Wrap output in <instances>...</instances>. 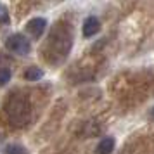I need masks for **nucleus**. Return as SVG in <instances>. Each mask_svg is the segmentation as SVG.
<instances>
[{
	"mask_svg": "<svg viewBox=\"0 0 154 154\" xmlns=\"http://www.w3.org/2000/svg\"><path fill=\"white\" fill-rule=\"evenodd\" d=\"M9 21V14H7V9L0 4V23H7Z\"/></svg>",
	"mask_w": 154,
	"mask_h": 154,
	"instance_id": "9",
	"label": "nucleus"
},
{
	"mask_svg": "<svg viewBox=\"0 0 154 154\" xmlns=\"http://www.w3.org/2000/svg\"><path fill=\"white\" fill-rule=\"evenodd\" d=\"M112 149H114V139L112 137H104V139L99 142L95 152L97 154H111Z\"/></svg>",
	"mask_w": 154,
	"mask_h": 154,
	"instance_id": "5",
	"label": "nucleus"
},
{
	"mask_svg": "<svg viewBox=\"0 0 154 154\" xmlns=\"http://www.w3.org/2000/svg\"><path fill=\"white\" fill-rule=\"evenodd\" d=\"M9 80H11V69H7V68H0V85L9 83Z\"/></svg>",
	"mask_w": 154,
	"mask_h": 154,
	"instance_id": "8",
	"label": "nucleus"
},
{
	"mask_svg": "<svg viewBox=\"0 0 154 154\" xmlns=\"http://www.w3.org/2000/svg\"><path fill=\"white\" fill-rule=\"evenodd\" d=\"M5 47H7L11 52H14V54H19V56H26L31 49V45H29L28 38L21 33H16V35H11L7 38V42H5Z\"/></svg>",
	"mask_w": 154,
	"mask_h": 154,
	"instance_id": "2",
	"label": "nucleus"
},
{
	"mask_svg": "<svg viewBox=\"0 0 154 154\" xmlns=\"http://www.w3.org/2000/svg\"><path fill=\"white\" fill-rule=\"evenodd\" d=\"M5 112H7L9 121H11L14 126L28 125L29 118H31V107H29V102L24 97H19V95L9 97L7 104H5Z\"/></svg>",
	"mask_w": 154,
	"mask_h": 154,
	"instance_id": "1",
	"label": "nucleus"
},
{
	"mask_svg": "<svg viewBox=\"0 0 154 154\" xmlns=\"http://www.w3.org/2000/svg\"><path fill=\"white\" fill-rule=\"evenodd\" d=\"M45 28H47V21H45L43 17H33V19H29L28 24H26V31H28L33 38H40V36L43 35Z\"/></svg>",
	"mask_w": 154,
	"mask_h": 154,
	"instance_id": "3",
	"label": "nucleus"
},
{
	"mask_svg": "<svg viewBox=\"0 0 154 154\" xmlns=\"http://www.w3.org/2000/svg\"><path fill=\"white\" fill-rule=\"evenodd\" d=\"M42 76H43V71L40 69V68H36V66L26 69V73H24V78L29 80V82H36V80H40Z\"/></svg>",
	"mask_w": 154,
	"mask_h": 154,
	"instance_id": "6",
	"label": "nucleus"
},
{
	"mask_svg": "<svg viewBox=\"0 0 154 154\" xmlns=\"http://www.w3.org/2000/svg\"><path fill=\"white\" fill-rule=\"evenodd\" d=\"M99 29H100V23H99L97 17L90 16V17L85 19V23H83V36L90 38V36H94L95 33H99Z\"/></svg>",
	"mask_w": 154,
	"mask_h": 154,
	"instance_id": "4",
	"label": "nucleus"
},
{
	"mask_svg": "<svg viewBox=\"0 0 154 154\" xmlns=\"http://www.w3.org/2000/svg\"><path fill=\"white\" fill-rule=\"evenodd\" d=\"M4 152L5 154H28V151L23 146H19V144H9V146H5Z\"/></svg>",
	"mask_w": 154,
	"mask_h": 154,
	"instance_id": "7",
	"label": "nucleus"
}]
</instances>
